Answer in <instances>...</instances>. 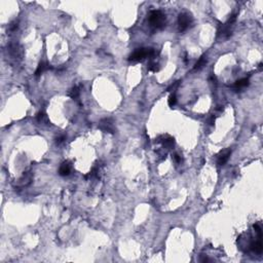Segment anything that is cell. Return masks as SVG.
Returning a JSON list of instances; mask_svg holds the SVG:
<instances>
[{
    "label": "cell",
    "instance_id": "obj_1",
    "mask_svg": "<svg viewBox=\"0 0 263 263\" xmlns=\"http://www.w3.org/2000/svg\"><path fill=\"white\" fill-rule=\"evenodd\" d=\"M149 23L152 27L161 29L165 24V15L161 10H152L148 17Z\"/></svg>",
    "mask_w": 263,
    "mask_h": 263
},
{
    "label": "cell",
    "instance_id": "obj_2",
    "mask_svg": "<svg viewBox=\"0 0 263 263\" xmlns=\"http://www.w3.org/2000/svg\"><path fill=\"white\" fill-rule=\"evenodd\" d=\"M178 24H179V30L181 32H184L189 28L190 25L192 24V18L191 15L186 14V12H183V14L179 15V18H178Z\"/></svg>",
    "mask_w": 263,
    "mask_h": 263
},
{
    "label": "cell",
    "instance_id": "obj_3",
    "mask_svg": "<svg viewBox=\"0 0 263 263\" xmlns=\"http://www.w3.org/2000/svg\"><path fill=\"white\" fill-rule=\"evenodd\" d=\"M147 57H148L147 48H138L130 56L129 60L133 61V62H140V61H143L144 59Z\"/></svg>",
    "mask_w": 263,
    "mask_h": 263
},
{
    "label": "cell",
    "instance_id": "obj_4",
    "mask_svg": "<svg viewBox=\"0 0 263 263\" xmlns=\"http://www.w3.org/2000/svg\"><path fill=\"white\" fill-rule=\"evenodd\" d=\"M99 127L103 132H105V133H109V134H113L114 133L113 123H112V120L109 119V118H104V119H102L101 121H100Z\"/></svg>",
    "mask_w": 263,
    "mask_h": 263
},
{
    "label": "cell",
    "instance_id": "obj_5",
    "mask_svg": "<svg viewBox=\"0 0 263 263\" xmlns=\"http://www.w3.org/2000/svg\"><path fill=\"white\" fill-rule=\"evenodd\" d=\"M72 170V165L70 161H64L63 164L61 165L60 169H59V174L61 176H68L70 174V172Z\"/></svg>",
    "mask_w": 263,
    "mask_h": 263
},
{
    "label": "cell",
    "instance_id": "obj_6",
    "mask_svg": "<svg viewBox=\"0 0 263 263\" xmlns=\"http://www.w3.org/2000/svg\"><path fill=\"white\" fill-rule=\"evenodd\" d=\"M231 154V150H226V151H223L221 153L220 155L218 156V159H217V162L219 165H223L227 162L228 158Z\"/></svg>",
    "mask_w": 263,
    "mask_h": 263
},
{
    "label": "cell",
    "instance_id": "obj_7",
    "mask_svg": "<svg viewBox=\"0 0 263 263\" xmlns=\"http://www.w3.org/2000/svg\"><path fill=\"white\" fill-rule=\"evenodd\" d=\"M262 237H259V239L256 240V242L252 243L251 245V248L252 250L254 251L255 253H258V254H261L262 253V250H263V247H262Z\"/></svg>",
    "mask_w": 263,
    "mask_h": 263
},
{
    "label": "cell",
    "instance_id": "obj_8",
    "mask_svg": "<svg viewBox=\"0 0 263 263\" xmlns=\"http://www.w3.org/2000/svg\"><path fill=\"white\" fill-rule=\"evenodd\" d=\"M48 69H49V65L44 63V62H41V63L38 65V68L36 69L35 75H36V76H40V75H41L43 72H45L46 70H48Z\"/></svg>",
    "mask_w": 263,
    "mask_h": 263
},
{
    "label": "cell",
    "instance_id": "obj_9",
    "mask_svg": "<svg viewBox=\"0 0 263 263\" xmlns=\"http://www.w3.org/2000/svg\"><path fill=\"white\" fill-rule=\"evenodd\" d=\"M249 86V78H242V79L237 80L236 83H234V87L236 90H240L243 87H246Z\"/></svg>",
    "mask_w": 263,
    "mask_h": 263
},
{
    "label": "cell",
    "instance_id": "obj_10",
    "mask_svg": "<svg viewBox=\"0 0 263 263\" xmlns=\"http://www.w3.org/2000/svg\"><path fill=\"white\" fill-rule=\"evenodd\" d=\"M79 95H80V90L77 86L72 87V89L70 90V92H69V96H70V98L73 99V100L79 99Z\"/></svg>",
    "mask_w": 263,
    "mask_h": 263
},
{
    "label": "cell",
    "instance_id": "obj_11",
    "mask_svg": "<svg viewBox=\"0 0 263 263\" xmlns=\"http://www.w3.org/2000/svg\"><path fill=\"white\" fill-rule=\"evenodd\" d=\"M207 64V57L206 56H202L200 57V59L196 62L194 65V70H200L202 68H203V66H206Z\"/></svg>",
    "mask_w": 263,
    "mask_h": 263
},
{
    "label": "cell",
    "instance_id": "obj_12",
    "mask_svg": "<svg viewBox=\"0 0 263 263\" xmlns=\"http://www.w3.org/2000/svg\"><path fill=\"white\" fill-rule=\"evenodd\" d=\"M162 144H164V146L165 147V148L170 149V148H172V147L174 146L175 141H174L173 138L169 137V138H165V139H164V141H162Z\"/></svg>",
    "mask_w": 263,
    "mask_h": 263
},
{
    "label": "cell",
    "instance_id": "obj_13",
    "mask_svg": "<svg viewBox=\"0 0 263 263\" xmlns=\"http://www.w3.org/2000/svg\"><path fill=\"white\" fill-rule=\"evenodd\" d=\"M36 119H37V121H38V123H48V116H46V114H45V113H43V112H39V113L37 114Z\"/></svg>",
    "mask_w": 263,
    "mask_h": 263
},
{
    "label": "cell",
    "instance_id": "obj_14",
    "mask_svg": "<svg viewBox=\"0 0 263 263\" xmlns=\"http://www.w3.org/2000/svg\"><path fill=\"white\" fill-rule=\"evenodd\" d=\"M169 105L171 106V107H173V106L176 105L177 103V99H176V95L175 94H172V95L169 97Z\"/></svg>",
    "mask_w": 263,
    "mask_h": 263
},
{
    "label": "cell",
    "instance_id": "obj_15",
    "mask_svg": "<svg viewBox=\"0 0 263 263\" xmlns=\"http://www.w3.org/2000/svg\"><path fill=\"white\" fill-rule=\"evenodd\" d=\"M148 70L151 72H156L158 71V65L156 63H150L148 66Z\"/></svg>",
    "mask_w": 263,
    "mask_h": 263
},
{
    "label": "cell",
    "instance_id": "obj_16",
    "mask_svg": "<svg viewBox=\"0 0 263 263\" xmlns=\"http://www.w3.org/2000/svg\"><path fill=\"white\" fill-rule=\"evenodd\" d=\"M66 139L65 136H61V137H58L57 139H56V142H57V144H61L62 142H64V140Z\"/></svg>",
    "mask_w": 263,
    "mask_h": 263
},
{
    "label": "cell",
    "instance_id": "obj_17",
    "mask_svg": "<svg viewBox=\"0 0 263 263\" xmlns=\"http://www.w3.org/2000/svg\"><path fill=\"white\" fill-rule=\"evenodd\" d=\"M178 86H179V81H177V82H175L174 84H172V86H170V87H169V89H168V90H175V89H176V87H177Z\"/></svg>",
    "mask_w": 263,
    "mask_h": 263
},
{
    "label": "cell",
    "instance_id": "obj_18",
    "mask_svg": "<svg viewBox=\"0 0 263 263\" xmlns=\"http://www.w3.org/2000/svg\"><path fill=\"white\" fill-rule=\"evenodd\" d=\"M174 158H175V161H176L177 162H180V161H181V158H180V156L178 155V154H175V155H174Z\"/></svg>",
    "mask_w": 263,
    "mask_h": 263
}]
</instances>
